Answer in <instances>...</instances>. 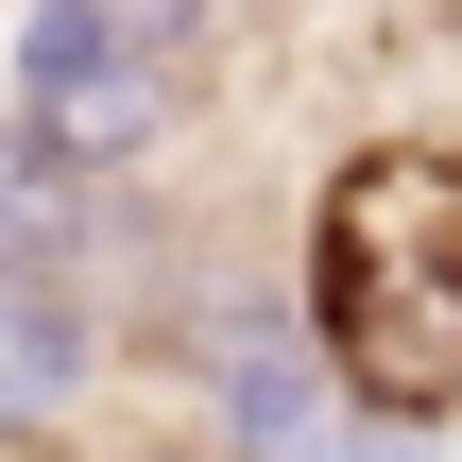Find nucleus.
Wrapping results in <instances>:
<instances>
[{
	"mask_svg": "<svg viewBox=\"0 0 462 462\" xmlns=\"http://www.w3.org/2000/svg\"><path fill=\"white\" fill-rule=\"evenodd\" d=\"M0 462H86V446H69V429H17V411H0Z\"/></svg>",
	"mask_w": 462,
	"mask_h": 462,
	"instance_id": "obj_5",
	"label": "nucleus"
},
{
	"mask_svg": "<svg viewBox=\"0 0 462 462\" xmlns=\"http://www.w3.org/2000/svg\"><path fill=\"white\" fill-rule=\"evenodd\" d=\"M137 51H171V69H206V34H223V0H103Z\"/></svg>",
	"mask_w": 462,
	"mask_h": 462,
	"instance_id": "obj_4",
	"label": "nucleus"
},
{
	"mask_svg": "<svg viewBox=\"0 0 462 462\" xmlns=\"http://www.w3.org/2000/svg\"><path fill=\"white\" fill-rule=\"evenodd\" d=\"M86 377H103V309H69V291H0V411H17V429H69Z\"/></svg>",
	"mask_w": 462,
	"mask_h": 462,
	"instance_id": "obj_3",
	"label": "nucleus"
},
{
	"mask_svg": "<svg viewBox=\"0 0 462 462\" xmlns=\"http://www.w3.org/2000/svg\"><path fill=\"white\" fill-rule=\"evenodd\" d=\"M17 120H34L69 171H137V154L189 120V69L137 51L103 0H34V17H17Z\"/></svg>",
	"mask_w": 462,
	"mask_h": 462,
	"instance_id": "obj_2",
	"label": "nucleus"
},
{
	"mask_svg": "<svg viewBox=\"0 0 462 462\" xmlns=\"http://www.w3.org/2000/svg\"><path fill=\"white\" fill-rule=\"evenodd\" d=\"M291 326L360 429H462V137H343L291 240Z\"/></svg>",
	"mask_w": 462,
	"mask_h": 462,
	"instance_id": "obj_1",
	"label": "nucleus"
}]
</instances>
